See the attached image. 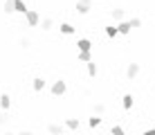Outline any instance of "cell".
I'll return each instance as SVG.
<instances>
[{"label": "cell", "instance_id": "obj_11", "mask_svg": "<svg viewBox=\"0 0 155 135\" xmlns=\"http://www.w3.org/2000/svg\"><path fill=\"white\" fill-rule=\"evenodd\" d=\"M121 106L128 110V108L133 106V95H124V99H121Z\"/></svg>", "mask_w": 155, "mask_h": 135}, {"label": "cell", "instance_id": "obj_1", "mask_svg": "<svg viewBox=\"0 0 155 135\" xmlns=\"http://www.w3.org/2000/svg\"><path fill=\"white\" fill-rule=\"evenodd\" d=\"M65 90H68V86H65V81L63 79H58V81H54V86H52V95H65Z\"/></svg>", "mask_w": 155, "mask_h": 135}, {"label": "cell", "instance_id": "obj_22", "mask_svg": "<svg viewBox=\"0 0 155 135\" xmlns=\"http://www.w3.org/2000/svg\"><path fill=\"white\" fill-rule=\"evenodd\" d=\"M43 29H52V18H43Z\"/></svg>", "mask_w": 155, "mask_h": 135}, {"label": "cell", "instance_id": "obj_12", "mask_svg": "<svg viewBox=\"0 0 155 135\" xmlns=\"http://www.w3.org/2000/svg\"><path fill=\"white\" fill-rule=\"evenodd\" d=\"M79 61L90 63V61H92V54H90V52H79Z\"/></svg>", "mask_w": 155, "mask_h": 135}, {"label": "cell", "instance_id": "obj_15", "mask_svg": "<svg viewBox=\"0 0 155 135\" xmlns=\"http://www.w3.org/2000/svg\"><path fill=\"white\" fill-rule=\"evenodd\" d=\"M65 126H68V128H72V131H77V128H79V120H74V117H72V120H68V122H65Z\"/></svg>", "mask_w": 155, "mask_h": 135}, {"label": "cell", "instance_id": "obj_7", "mask_svg": "<svg viewBox=\"0 0 155 135\" xmlns=\"http://www.w3.org/2000/svg\"><path fill=\"white\" fill-rule=\"evenodd\" d=\"M77 45H79V52H90V47H92V43H90L88 39H81V41L77 43Z\"/></svg>", "mask_w": 155, "mask_h": 135}, {"label": "cell", "instance_id": "obj_28", "mask_svg": "<svg viewBox=\"0 0 155 135\" xmlns=\"http://www.w3.org/2000/svg\"><path fill=\"white\" fill-rule=\"evenodd\" d=\"M5 135H16V133H5Z\"/></svg>", "mask_w": 155, "mask_h": 135}, {"label": "cell", "instance_id": "obj_17", "mask_svg": "<svg viewBox=\"0 0 155 135\" xmlns=\"http://www.w3.org/2000/svg\"><path fill=\"white\" fill-rule=\"evenodd\" d=\"M88 74H90V77H97V66H94L92 61L88 63Z\"/></svg>", "mask_w": 155, "mask_h": 135}, {"label": "cell", "instance_id": "obj_16", "mask_svg": "<svg viewBox=\"0 0 155 135\" xmlns=\"http://www.w3.org/2000/svg\"><path fill=\"white\" fill-rule=\"evenodd\" d=\"M117 34H119V29H117V27H106V36H110V39H115Z\"/></svg>", "mask_w": 155, "mask_h": 135}, {"label": "cell", "instance_id": "obj_25", "mask_svg": "<svg viewBox=\"0 0 155 135\" xmlns=\"http://www.w3.org/2000/svg\"><path fill=\"white\" fill-rule=\"evenodd\" d=\"M20 45H23L25 50H27V47H29V39H20Z\"/></svg>", "mask_w": 155, "mask_h": 135}, {"label": "cell", "instance_id": "obj_27", "mask_svg": "<svg viewBox=\"0 0 155 135\" xmlns=\"http://www.w3.org/2000/svg\"><path fill=\"white\" fill-rule=\"evenodd\" d=\"M16 135H34L31 131H23V133H16Z\"/></svg>", "mask_w": 155, "mask_h": 135}, {"label": "cell", "instance_id": "obj_9", "mask_svg": "<svg viewBox=\"0 0 155 135\" xmlns=\"http://www.w3.org/2000/svg\"><path fill=\"white\" fill-rule=\"evenodd\" d=\"M117 29H119V34H130L133 27H130V23H119V25H117Z\"/></svg>", "mask_w": 155, "mask_h": 135}, {"label": "cell", "instance_id": "obj_26", "mask_svg": "<svg viewBox=\"0 0 155 135\" xmlns=\"http://www.w3.org/2000/svg\"><path fill=\"white\" fill-rule=\"evenodd\" d=\"M142 135H155V128H148V131H144Z\"/></svg>", "mask_w": 155, "mask_h": 135}, {"label": "cell", "instance_id": "obj_24", "mask_svg": "<svg viewBox=\"0 0 155 135\" xmlns=\"http://www.w3.org/2000/svg\"><path fill=\"white\" fill-rule=\"evenodd\" d=\"M7 120H9L7 113H5V115H0V126H2V124H7Z\"/></svg>", "mask_w": 155, "mask_h": 135}, {"label": "cell", "instance_id": "obj_20", "mask_svg": "<svg viewBox=\"0 0 155 135\" xmlns=\"http://www.w3.org/2000/svg\"><path fill=\"white\" fill-rule=\"evenodd\" d=\"M5 12H7V14L14 12V0H7V2H5Z\"/></svg>", "mask_w": 155, "mask_h": 135}, {"label": "cell", "instance_id": "obj_10", "mask_svg": "<svg viewBox=\"0 0 155 135\" xmlns=\"http://www.w3.org/2000/svg\"><path fill=\"white\" fill-rule=\"evenodd\" d=\"M31 86H34V90H36V93H41V90L45 88V81H43L41 77H36V79H34V83H31Z\"/></svg>", "mask_w": 155, "mask_h": 135}, {"label": "cell", "instance_id": "obj_13", "mask_svg": "<svg viewBox=\"0 0 155 135\" xmlns=\"http://www.w3.org/2000/svg\"><path fill=\"white\" fill-rule=\"evenodd\" d=\"M110 16H113L115 20H121V18H124V9L117 7V9H113V12H110Z\"/></svg>", "mask_w": 155, "mask_h": 135}, {"label": "cell", "instance_id": "obj_21", "mask_svg": "<svg viewBox=\"0 0 155 135\" xmlns=\"http://www.w3.org/2000/svg\"><path fill=\"white\" fill-rule=\"evenodd\" d=\"M110 133H113V135H126L121 126H113V131H110Z\"/></svg>", "mask_w": 155, "mask_h": 135}, {"label": "cell", "instance_id": "obj_4", "mask_svg": "<svg viewBox=\"0 0 155 135\" xmlns=\"http://www.w3.org/2000/svg\"><path fill=\"white\" fill-rule=\"evenodd\" d=\"M77 12L79 14H88L90 12V0H79L77 2Z\"/></svg>", "mask_w": 155, "mask_h": 135}, {"label": "cell", "instance_id": "obj_8", "mask_svg": "<svg viewBox=\"0 0 155 135\" xmlns=\"http://www.w3.org/2000/svg\"><path fill=\"white\" fill-rule=\"evenodd\" d=\"M14 12H20V14H27L29 9L25 7V2H23V0H14Z\"/></svg>", "mask_w": 155, "mask_h": 135}, {"label": "cell", "instance_id": "obj_2", "mask_svg": "<svg viewBox=\"0 0 155 135\" xmlns=\"http://www.w3.org/2000/svg\"><path fill=\"white\" fill-rule=\"evenodd\" d=\"M137 74H140V63H130V66L126 68V77L133 81V79L137 77Z\"/></svg>", "mask_w": 155, "mask_h": 135}, {"label": "cell", "instance_id": "obj_14", "mask_svg": "<svg viewBox=\"0 0 155 135\" xmlns=\"http://www.w3.org/2000/svg\"><path fill=\"white\" fill-rule=\"evenodd\" d=\"M61 32H63V34H74V27L70 23H63L61 25Z\"/></svg>", "mask_w": 155, "mask_h": 135}, {"label": "cell", "instance_id": "obj_3", "mask_svg": "<svg viewBox=\"0 0 155 135\" xmlns=\"http://www.w3.org/2000/svg\"><path fill=\"white\" fill-rule=\"evenodd\" d=\"M9 106H12V97L7 93H2L0 95V108H2V110H9Z\"/></svg>", "mask_w": 155, "mask_h": 135}, {"label": "cell", "instance_id": "obj_5", "mask_svg": "<svg viewBox=\"0 0 155 135\" xmlns=\"http://www.w3.org/2000/svg\"><path fill=\"white\" fill-rule=\"evenodd\" d=\"M25 18H27V23H29L31 27H34V25H38V20H41V18H38V14H36V12H31V9H29L27 14H25Z\"/></svg>", "mask_w": 155, "mask_h": 135}, {"label": "cell", "instance_id": "obj_18", "mask_svg": "<svg viewBox=\"0 0 155 135\" xmlns=\"http://www.w3.org/2000/svg\"><path fill=\"white\" fill-rule=\"evenodd\" d=\"M88 124H90V128H97L99 124H101V117H90V122H88Z\"/></svg>", "mask_w": 155, "mask_h": 135}, {"label": "cell", "instance_id": "obj_6", "mask_svg": "<svg viewBox=\"0 0 155 135\" xmlns=\"http://www.w3.org/2000/svg\"><path fill=\"white\" fill-rule=\"evenodd\" d=\"M47 131H50L52 135H63L65 128H63V124H50V126H47Z\"/></svg>", "mask_w": 155, "mask_h": 135}, {"label": "cell", "instance_id": "obj_23", "mask_svg": "<svg viewBox=\"0 0 155 135\" xmlns=\"http://www.w3.org/2000/svg\"><path fill=\"white\" fill-rule=\"evenodd\" d=\"M130 23V27H140L142 25V18H133V20H128Z\"/></svg>", "mask_w": 155, "mask_h": 135}, {"label": "cell", "instance_id": "obj_19", "mask_svg": "<svg viewBox=\"0 0 155 135\" xmlns=\"http://www.w3.org/2000/svg\"><path fill=\"white\" fill-rule=\"evenodd\" d=\"M94 113H97V115L106 113V104H94Z\"/></svg>", "mask_w": 155, "mask_h": 135}]
</instances>
